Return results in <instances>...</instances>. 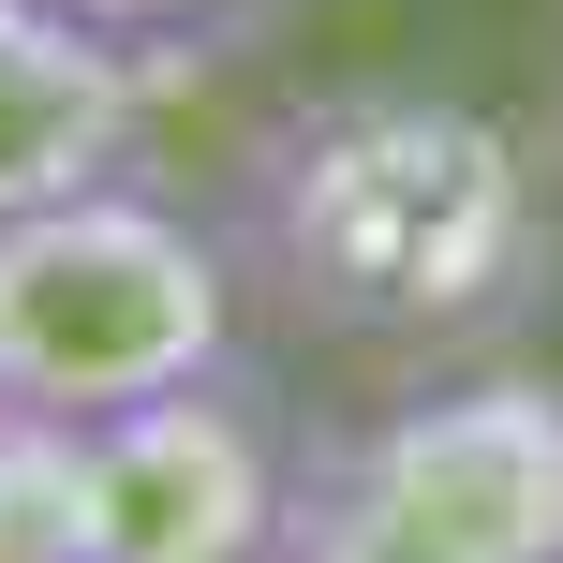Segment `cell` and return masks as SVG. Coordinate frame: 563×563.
<instances>
[{
    "label": "cell",
    "mask_w": 563,
    "mask_h": 563,
    "mask_svg": "<svg viewBox=\"0 0 563 563\" xmlns=\"http://www.w3.org/2000/svg\"><path fill=\"white\" fill-rule=\"evenodd\" d=\"M282 563H563V386L445 371L327 430L282 489Z\"/></svg>",
    "instance_id": "3957f363"
},
{
    "label": "cell",
    "mask_w": 563,
    "mask_h": 563,
    "mask_svg": "<svg viewBox=\"0 0 563 563\" xmlns=\"http://www.w3.org/2000/svg\"><path fill=\"white\" fill-rule=\"evenodd\" d=\"M75 15L134 30V45H194V30H208V15H238V0H75Z\"/></svg>",
    "instance_id": "52a82bcc"
},
{
    "label": "cell",
    "mask_w": 563,
    "mask_h": 563,
    "mask_svg": "<svg viewBox=\"0 0 563 563\" xmlns=\"http://www.w3.org/2000/svg\"><path fill=\"white\" fill-rule=\"evenodd\" d=\"M0 563H104V445H89V416L0 400Z\"/></svg>",
    "instance_id": "8992f818"
},
{
    "label": "cell",
    "mask_w": 563,
    "mask_h": 563,
    "mask_svg": "<svg viewBox=\"0 0 563 563\" xmlns=\"http://www.w3.org/2000/svg\"><path fill=\"white\" fill-rule=\"evenodd\" d=\"M164 75H178L164 45L75 15V0H0V223L45 194H89V178H134Z\"/></svg>",
    "instance_id": "5b68a950"
},
{
    "label": "cell",
    "mask_w": 563,
    "mask_h": 563,
    "mask_svg": "<svg viewBox=\"0 0 563 563\" xmlns=\"http://www.w3.org/2000/svg\"><path fill=\"white\" fill-rule=\"evenodd\" d=\"M208 371H238V253L194 208L89 178L0 223V400L134 416Z\"/></svg>",
    "instance_id": "7a4b0ae2"
},
{
    "label": "cell",
    "mask_w": 563,
    "mask_h": 563,
    "mask_svg": "<svg viewBox=\"0 0 563 563\" xmlns=\"http://www.w3.org/2000/svg\"><path fill=\"white\" fill-rule=\"evenodd\" d=\"M238 223L267 297H297L341 341H475L549 253L519 134L460 89H311L253 134Z\"/></svg>",
    "instance_id": "6da1fadb"
},
{
    "label": "cell",
    "mask_w": 563,
    "mask_h": 563,
    "mask_svg": "<svg viewBox=\"0 0 563 563\" xmlns=\"http://www.w3.org/2000/svg\"><path fill=\"white\" fill-rule=\"evenodd\" d=\"M89 445H104V563H282L297 460L238 371L164 386L134 416H89Z\"/></svg>",
    "instance_id": "277c9868"
}]
</instances>
